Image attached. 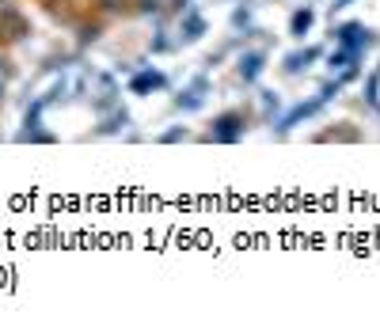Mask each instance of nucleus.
I'll list each match as a JSON object with an SVG mask.
<instances>
[{"mask_svg": "<svg viewBox=\"0 0 380 334\" xmlns=\"http://www.w3.org/2000/svg\"><path fill=\"white\" fill-rule=\"evenodd\" d=\"M308 23H312V11H297V19H293V31H308Z\"/></svg>", "mask_w": 380, "mask_h": 334, "instance_id": "1", "label": "nucleus"}]
</instances>
